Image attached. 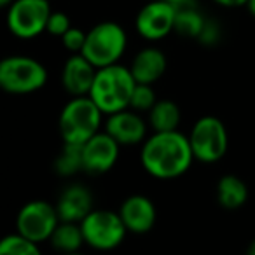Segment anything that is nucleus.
Wrapping results in <instances>:
<instances>
[{
    "instance_id": "nucleus-29",
    "label": "nucleus",
    "mask_w": 255,
    "mask_h": 255,
    "mask_svg": "<svg viewBox=\"0 0 255 255\" xmlns=\"http://www.w3.org/2000/svg\"><path fill=\"white\" fill-rule=\"evenodd\" d=\"M12 2H14V0H0V5H2V7H9Z\"/></svg>"
},
{
    "instance_id": "nucleus-10",
    "label": "nucleus",
    "mask_w": 255,
    "mask_h": 255,
    "mask_svg": "<svg viewBox=\"0 0 255 255\" xmlns=\"http://www.w3.org/2000/svg\"><path fill=\"white\" fill-rule=\"evenodd\" d=\"M177 5L168 0H152L138 11L136 32L147 40H161L175 30Z\"/></svg>"
},
{
    "instance_id": "nucleus-28",
    "label": "nucleus",
    "mask_w": 255,
    "mask_h": 255,
    "mask_svg": "<svg viewBox=\"0 0 255 255\" xmlns=\"http://www.w3.org/2000/svg\"><path fill=\"white\" fill-rule=\"evenodd\" d=\"M247 7H248V11H250V14L255 16V0H248Z\"/></svg>"
},
{
    "instance_id": "nucleus-15",
    "label": "nucleus",
    "mask_w": 255,
    "mask_h": 255,
    "mask_svg": "<svg viewBox=\"0 0 255 255\" xmlns=\"http://www.w3.org/2000/svg\"><path fill=\"white\" fill-rule=\"evenodd\" d=\"M56 210L60 220L63 222H79L93 210V196L84 185L74 184L68 185L60 194L56 203Z\"/></svg>"
},
{
    "instance_id": "nucleus-4",
    "label": "nucleus",
    "mask_w": 255,
    "mask_h": 255,
    "mask_svg": "<svg viewBox=\"0 0 255 255\" xmlns=\"http://www.w3.org/2000/svg\"><path fill=\"white\" fill-rule=\"evenodd\" d=\"M128 44L123 26L112 21H103L86 32V42L81 53L96 68L109 67L121 60Z\"/></svg>"
},
{
    "instance_id": "nucleus-18",
    "label": "nucleus",
    "mask_w": 255,
    "mask_h": 255,
    "mask_svg": "<svg viewBox=\"0 0 255 255\" xmlns=\"http://www.w3.org/2000/svg\"><path fill=\"white\" fill-rule=\"evenodd\" d=\"M149 123L154 131H175L180 124V109L171 100H159L149 110Z\"/></svg>"
},
{
    "instance_id": "nucleus-30",
    "label": "nucleus",
    "mask_w": 255,
    "mask_h": 255,
    "mask_svg": "<svg viewBox=\"0 0 255 255\" xmlns=\"http://www.w3.org/2000/svg\"><path fill=\"white\" fill-rule=\"evenodd\" d=\"M248 254H250V255H255V240L252 241V245L248 247Z\"/></svg>"
},
{
    "instance_id": "nucleus-2",
    "label": "nucleus",
    "mask_w": 255,
    "mask_h": 255,
    "mask_svg": "<svg viewBox=\"0 0 255 255\" xmlns=\"http://www.w3.org/2000/svg\"><path fill=\"white\" fill-rule=\"evenodd\" d=\"M136 81L131 70L119 63L102 67L96 72L89 98L100 107L103 114H114L129 107Z\"/></svg>"
},
{
    "instance_id": "nucleus-1",
    "label": "nucleus",
    "mask_w": 255,
    "mask_h": 255,
    "mask_svg": "<svg viewBox=\"0 0 255 255\" xmlns=\"http://www.w3.org/2000/svg\"><path fill=\"white\" fill-rule=\"evenodd\" d=\"M142 166L149 175L161 180H170L189 170L194 152L189 136L175 131H154L142 147Z\"/></svg>"
},
{
    "instance_id": "nucleus-22",
    "label": "nucleus",
    "mask_w": 255,
    "mask_h": 255,
    "mask_svg": "<svg viewBox=\"0 0 255 255\" xmlns=\"http://www.w3.org/2000/svg\"><path fill=\"white\" fill-rule=\"evenodd\" d=\"M39 243L32 241L21 233L7 234L0 240V254L5 255H37L39 254Z\"/></svg>"
},
{
    "instance_id": "nucleus-13",
    "label": "nucleus",
    "mask_w": 255,
    "mask_h": 255,
    "mask_svg": "<svg viewBox=\"0 0 255 255\" xmlns=\"http://www.w3.org/2000/svg\"><path fill=\"white\" fill-rule=\"evenodd\" d=\"M119 215L129 233H149L156 224V206L147 196L133 194L124 199Z\"/></svg>"
},
{
    "instance_id": "nucleus-23",
    "label": "nucleus",
    "mask_w": 255,
    "mask_h": 255,
    "mask_svg": "<svg viewBox=\"0 0 255 255\" xmlns=\"http://www.w3.org/2000/svg\"><path fill=\"white\" fill-rule=\"evenodd\" d=\"M156 93L152 89V84H140L136 82L135 89H133L131 95V102H129V107L133 110H150L156 103Z\"/></svg>"
},
{
    "instance_id": "nucleus-7",
    "label": "nucleus",
    "mask_w": 255,
    "mask_h": 255,
    "mask_svg": "<svg viewBox=\"0 0 255 255\" xmlns=\"http://www.w3.org/2000/svg\"><path fill=\"white\" fill-rule=\"evenodd\" d=\"M84 241L96 250H112L124 241L128 229L119 213L110 210H91L81 222Z\"/></svg>"
},
{
    "instance_id": "nucleus-8",
    "label": "nucleus",
    "mask_w": 255,
    "mask_h": 255,
    "mask_svg": "<svg viewBox=\"0 0 255 255\" xmlns=\"http://www.w3.org/2000/svg\"><path fill=\"white\" fill-rule=\"evenodd\" d=\"M51 12L47 0H14L7 11V26L19 39H33L46 32Z\"/></svg>"
},
{
    "instance_id": "nucleus-9",
    "label": "nucleus",
    "mask_w": 255,
    "mask_h": 255,
    "mask_svg": "<svg viewBox=\"0 0 255 255\" xmlns=\"http://www.w3.org/2000/svg\"><path fill=\"white\" fill-rule=\"evenodd\" d=\"M60 222L61 220L56 206L49 205L42 199L26 203L16 217L18 233L25 234L26 238H30L35 243L49 241L51 234L54 233Z\"/></svg>"
},
{
    "instance_id": "nucleus-25",
    "label": "nucleus",
    "mask_w": 255,
    "mask_h": 255,
    "mask_svg": "<svg viewBox=\"0 0 255 255\" xmlns=\"http://www.w3.org/2000/svg\"><path fill=\"white\" fill-rule=\"evenodd\" d=\"M61 40H63V46L67 51H70V53H81L86 42V32H82L81 28H75V26H70V30L61 37Z\"/></svg>"
},
{
    "instance_id": "nucleus-20",
    "label": "nucleus",
    "mask_w": 255,
    "mask_h": 255,
    "mask_svg": "<svg viewBox=\"0 0 255 255\" xmlns=\"http://www.w3.org/2000/svg\"><path fill=\"white\" fill-rule=\"evenodd\" d=\"M205 18L198 9L189 5V0L177 5V18H175V32L184 37L198 39L205 28Z\"/></svg>"
},
{
    "instance_id": "nucleus-6",
    "label": "nucleus",
    "mask_w": 255,
    "mask_h": 255,
    "mask_svg": "<svg viewBox=\"0 0 255 255\" xmlns=\"http://www.w3.org/2000/svg\"><path fill=\"white\" fill-rule=\"evenodd\" d=\"M194 159L201 163H217L227 152L229 145V136L224 123L219 117L205 116L196 121L192 126V131L189 135Z\"/></svg>"
},
{
    "instance_id": "nucleus-27",
    "label": "nucleus",
    "mask_w": 255,
    "mask_h": 255,
    "mask_svg": "<svg viewBox=\"0 0 255 255\" xmlns=\"http://www.w3.org/2000/svg\"><path fill=\"white\" fill-rule=\"evenodd\" d=\"M222 7H241V5H247L248 0H213Z\"/></svg>"
},
{
    "instance_id": "nucleus-12",
    "label": "nucleus",
    "mask_w": 255,
    "mask_h": 255,
    "mask_svg": "<svg viewBox=\"0 0 255 255\" xmlns=\"http://www.w3.org/2000/svg\"><path fill=\"white\" fill-rule=\"evenodd\" d=\"M96 72L98 68L82 53H77L65 61L63 72H61V84L68 95L88 96L95 82Z\"/></svg>"
},
{
    "instance_id": "nucleus-17",
    "label": "nucleus",
    "mask_w": 255,
    "mask_h": 255,
    "mask_svg": "<svg viewBox=\"0 0 255 255\" xmlns=\"http://www.w3.org/2000/svg\"><path fill=\"white\" fill-rule=\"evenodd\" d=\"M248 189L241 178L234 175H226L217 184V199L219 205L227 210H236L247 203Z\"/></svg>"
},
{
    "instance_id": "nucleus-21",
    "label": "nucleus",
    "mask_w": 255,
    "mask_h": 255,
    "mask_svg": "<svg viewBox=\"0 0 255 255\" xmlns=\"http://www.w3.org/2000/svg\"><path fill=\"white\" fill-rule=\"evenodd\" d=\"M54 170L61 177H72L84 170V159H82V143L63 142L60 154L54 161Z\"/></svg>"
},
{
    "instance_id": "nucleus-3",
    "label": "nucleus",
    "mask_w": 255,
    "mask_h": 255,
    "mask_svg": "<svg viewBox=\"0 0 255 255\" xmlns=\"http://www.w3.org/2000/svg\"><path fill=\"white\" fill-rule=\"evenodd\" d=\"M103 112L89 96H74L60 114V133L63 142L84 143L96 135Z\"/></svg>"
},
{
    "instance_id": "nucleus-5",
    "label": "nucleus",
    "mask_w": 255,
    "mask_h": 255,
    "mask_svg": "<svg viewBox=\"0 0 255 255\" xmlns=\"http://www.w3.org/2000/svg\"><path fill=\"white\" fill-rule=\"evenodd\" d=\"M46 82V67L30 56H9L0 63V88L11 95L35 93Z\"/></svg>"
},
{
    "instance_id": "nucleus-14",
    "label": "nucleus",
    "mask_w": 255,
    "mask_h": 255,
    "mask_svg": "<svg viewBox=\"0 0 255 255\" xmlns=\"http://www.w3.org/2000/svg\"><path fill=\"white\" fill-rule=\"evenodd\" d=\"M105 131L116 138L119 145H136L145 138L147 126L138 114L124 109L110 114L105 123Z\"/></svg>"
},
{
    "instance_id": "nucleus-31",
    "label": "nucleus",
    "mask_w": 255,
    "mask_h": 255,
    "mask_svg": "<svg viewBox=\"0 0 255 255\" xmlns=\"http://www.w3.org/2000/svg\"><path fill=\"white\" fill-rule=\"evenodd\" d=\"M168 2H171V4L178 5V4H184V2H187V0H168Z\"/></svg>"
},
{
    "instance_id": "nucleus-19",
    "label": "nucleus",
    "mask_w": 255,
    "mask_h": 255,
    "mask_svg": "<svg viewBox=\"0 0 255 255\" xmlns=\"http://www.w3.org/2000/svg\"><path fill=\"white\" fill-rule=\"evenodd\" d=\"M49 241L53 245V248H56L60 252H77L86 243L81 224L63 222V220L56 226Z\"/></svg>"
},
{
    "instance_id": "nucleus-24",
    "label": "nucleus",
    "mask_w": 255,
    "mask_h": 255,
    "mask_svg": "<svg viewBox=\"0 0 255 255\" xmlns=\"http://www.w3.org/2000/svg\"><path fill=\"white\" fill-rule=\"evenodd\" d=\"M70 18H68L65 12H51L49 16V21H47V28L46 32L51 33V35H56V37H63L65 33L70 30Z\"/></svg>"
},
{
    "instance_id": "nucleus-26",
    "label": "nucleus",
    "mask_w": 255,
    "mask_h": 255,
    "mask_svg": "<svg viewBox=\"0 0 255 255\" xmlns=\"http://www.w3.org/2000/svg\"><path fill=\"white\" fill-rule=\"evenodd\" d=\"M220 30H219V26L215 25L213 21H206L205 23V28H203V32H201V35L198 37L201 42H205V44H215L217 42V39H219V35H220Z\"/></svg>"
},
{
    "instance_id": "nucleus-11",
    "label": "nucleus",
    "mask_w": 255,
    "mask_h": 255,
    "mask_svg": "<svg viewBox=\"0 0 255 255\" xmlns=\"http://www.w3.org/2000/svg\"><path fill=\"white\" fill-rule=\"evenodd\" d=\"M119 157V143L107 131L96 133L82 143L84 171L89 175H102L109 171Z\"/></svg>"
},
{
    "instance_id": "nucleus-16",
    "label": "nucleus",
    "mask_w": 255,
    "mask_h": 255,
    "mask_svg": "<svg viewBox=\"0 0 255 255\" xmlns=\"http://www.w3.org/2000/svg\"><path fill=\"white\" fill-rule=\"evenodd\" d=\"M129 70L136 82L154 84L163 77L164 70H166V56L156 47H145L135 56Z\"/></svg>"
}]
</instances>
